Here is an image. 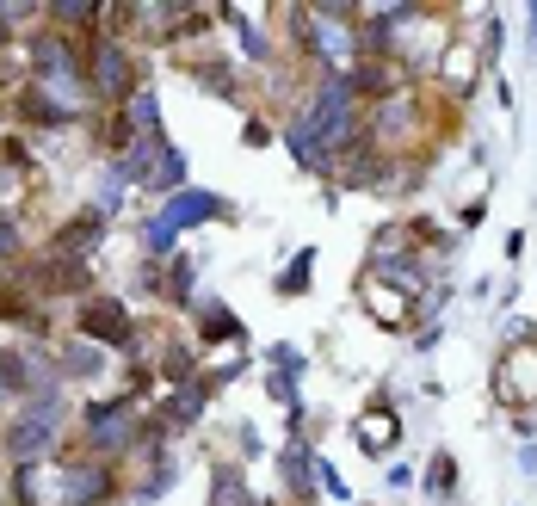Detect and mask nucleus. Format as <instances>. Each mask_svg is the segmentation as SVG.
I'll return each instance as SVG.
<instances>
[{"label": "nucleus", "instance_id": "1", "mask_svg": "<svg viewBox=\"0 0 537 506\" xmlns=\"http://www.w3.org/2000/svg\"><path fill=\"white\" fill-rule=\"evenodd\" d=\"M142 414H149V402L130 395V389L87 395L62 451H68V457H93V463H130V451H136V439H142Z\"/></svg>", "mask_w": 537, "mask_h": 506}, {"label": "nucleus", "instance_id": "2", "mask_svg": "<svg viewBox=\"0 0 537 506\" xmlns=\"http://www.w3.org/2000/svg\"><path fill=\"white\" fill-rule=\"evenodd\" d=\"M87 87H93V105L99 112H118L130 105L142 87H149V56L124 38H87Z\"/></svg>", "mask_w": 537, "mask_h": 506}, {"label": "nucleus", "instance_id": "3", "mask_svg": "<svg viewBox=\"0 0 537 506\" xmlns=\"http://www.w3.org/2000/svg\"><path fill=\"white\" fill-rule=\"evenodd\" d=\"M13 284L31 303L50 309V303H87L99 291V272H93V260H62V253H50V247H31L13 266Z\"/></svg>", "mask_w": 537, "mask_h": 506}, {"label": "nucleus", "instance_id": "4", "mask_svg": "<svg viewBox=\"0 0 537 506\" xmlns=\"http://www.w3.org/2000/svg\"><path fill=\"white\" fill-rule=\"evenodd\" d=\"M68 334L105 346L112 358H136V346H142V315H136L124 297H112V291H93L87 303H75V315H68Z\"/></svg>", "mask_w": 537, "mask_h": 506}, {"label": "nucleus", "instance_id": "5", "mask_svg": "<svg viewBox=\"0 0 537 506\" xmlns=\"http://www.w3.org/2000/svg\"><path fill=\"white\" fill-rule=\"evenodd\" d=\"M358 303H365V315L377 321V328H420V297L414 291H402V284H389L377 266H365L358 272Z\"/></svg>", "mask_w": 537, "mask_h": 506}, {"label": "nucleus", "instance_id": "6", "mask_svg": "<svg viewBox=\"0 0 537 506\" xmlns=\"http://www.w3.org/2000/svg\"><path fill=\"white\" fill-rule=\"evenodd\" d=\"M494 395L507 408H531L537 402V334L507 340V352L494 358Z\"/></svg>", "mask_w": 537, "mask_h": 506}, {"label": "nucleus", "instance_id": "7", "mask_svg": "<svg viewBox=\"0 0 537 506\" xmlns=\"http://www.w3.org/2000/svg\"><path fill=\"white\" fill-rule=\"evenodd\" d=\"M105 235H112V223H105V216H93V210L81 204V210H68V216H62V223H56L38 247L62 253V260H93V253L105 247Z\"/></svg>", "mask_w": 537, "mask_h": 506}, {"label": "nucleus", "instance_id": "8", "mask_svg": "<svg viewBox=\"0 0 537 506\" xmlns=\"http://www.w3.org/2000/svg\"><path fill=\"white\" fill-rule=\"evenodd\" d=\"M50 352H56V377L75 389V383H87V389H99L105 377H112V352L105 346H93V340H81V334H62V340H50Z\"/></svg>", "mask_w": 537, "mask_h": 506}, {"label": "nucleus", "instance_id": "9", "mask_svg": "<svg viewBox=\"0 0 537 506\" xmlns=\"http://www.w3.org/2000/svg\"><path fill=\"white\" fill-rule=\"evenodd\" d=\"M155 216L173 229V235H186V229H204V223H229V204L217 192H204V186H186V192H173L167 204H155Z\"/></svg>", "mask_w": 537, "mask_h": 506}, {"label": "nucleus", "instance_id": "10", "mask_svg": "<svg viewBox=\"0 0 537 506\" xmlns=\"http://www.w3.org/2000/svg\"><path fill=\"white\" fill-rule=\"evenodd\" d=\"M352 439H358L365 457H389L402 445V414L389 408V395H371V402H365V414L352 420Z\"/></svg>", "mask_w": 537, "mask_h": 506}, {"label": "nucleus", "instance_id": "11", "mask_svg": "<svg viewBox=\"0 0 537 506\" xmlns=\"http://www.w3.org/2000/svg\"><path fill=\"white\" fill-rule=\"evenodd\" d=\"M0 328H19L25 340H56V315L44 303H31L13 278H0Z\"/></svg>", "mask_w": 537, "mask_h": 506}, {"label": "nucleus", "instance_id": "12", "mask_svg": "<svg viewBox=\"0 0 537 506\" xmlns=\"http://www.w3.org/2000/svg\"><path fill=\"white\" fill-rule=\"evenodd\" d=\"M315 445L309 439H291V445H284L278 451V476H284V500H291V506H315Z\"/></svg>", "mask_w": 537, "mask_h": 506}, {"label": "nucleus", "instance_id": "13", "mask_svg": "<svg viewBox=\"0 0 537 506\" xmlns=\"http://www.w3.org/2000/svg\"><path fill=\"white\" fill-rule=\"evenodd\" d=\"M198 303V260L192 253H173V260L161 266V309H186L192 315Z\"/></svg>", "mask_w": 537, "mask_h": 506}, {"label": "nucleus", "instance_id": "14", "mask_svg": "<svg viewBox=\"0 0 537 506\" xmlns=\"http://www.w3.org/2000/svg\"><path fill=\"white\" fill-rule=\"evenodd\" d=\"M25 253H31V223L19 210H7L0 216V278H13V266L25 260Z\"/></svg>", "mask_w": 537, "mask_h": 506}, {"label": "nucleus", "instance_id": "15", "mask_svg": "<svg viewBox=\"0 0 537 506\" xmlns=\"http://www.w3.org/2000/svg\"><path fill=\"white\" fill-rule=\"evenodd\" d=\"M124 118L136 124V136H167V124H161V93H155V87H142V93L124 105Z\"/></svg>", "mask_w": 537, "mask_h": 506}, {"label": "nucleus", "instance_id": "16", "mask_svg": "<svg viewBox=\"0 0 537 506\" xmlns=\"http://www.w3.org/2000/svg\"><path fill=\"white\" fill-rule=\"evenodd\" d=\"M309 278H315V247H297V260L272 278V291L278 297H309Z\"/></svg>", "mask_w": 537, "mask_h": 506}, {"label": "nucleus", "instance_id": "17", "mask_svg": "<svg viewBox=\"0 0 537 506\" xmlns=\"http://www.w3.org/2000/svg\"><path fill=\"white\" fill-rule=\"evenodd\" d=\"M426 494H433V500H457V457L451 451H439L433 463H426Z\"/></svg>", "mask_w": 537, "mask_h": 506}, {"label": "nucleus", "instance_id": "18", "mask_svg": "<svg viewBox=\"0 0 537 506\" xmlns=\"http://www.w3.org/2000/svg\"><path fill=\"white\" fill-rule=\"evenodd\" d=\"M266 136H272L266 118H247V149H266Z\"/></svg>", "mask_w": 537, "mask_h": 506}, {"label": "nucleus", "instance_id": "19", "mask_svg": "<svg viewBox=\"0 0 537 506\" xmlns=\"http://www.w3.org/2000/svg\"><path fill=\"white\" fill-rule=\"evenodd\" d=\"M13 408H19V395H13L7 383H0V426H7V420H13Z\"/></svg>", "mask_w": 537, "mask_h": 506}, {"label": "nucleus", "instance_id": "20", "mask_svg": "<svg viewBox=\"0 0 537 506\" xmlns=\"http://www.w3.org/2000/svg\"><path fill=\"white\" fill-rule=\"evenodd\" d=\"M0 506H13V469L0 463Z\"/></svg>", "mask_w": 537, "mask_h": 506}, {"label": "nucleus", "instance_id": "21", "mask_svg": "<svg viewBox=\"0 0 537 506\" xmlns=\"http://www.w3.org/2000/svg\"><path fill=\"white\" fill-rule=\"evenodd\" d=\"M531 38H537V0H531Z\"/></svg>", "mask_w": 537, "mask_h": 506}]
</instances>
